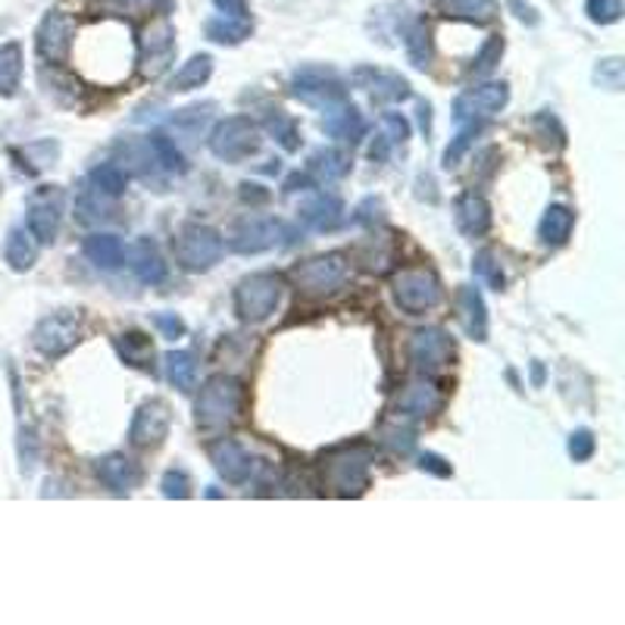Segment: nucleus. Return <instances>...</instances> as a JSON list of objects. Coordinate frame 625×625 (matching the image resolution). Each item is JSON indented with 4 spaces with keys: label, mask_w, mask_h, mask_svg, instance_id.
<instances>
[{
    "label": "nucleus",
    "mask_w": 625,
    "mask_h": 625,
    "mask_svg": "<svg viewBox=\"0 0 625 625\" xmlns=\"http://www.w3.org/2000/svg\"><path fill=\"white\" fill-rule=\"evenodd\" d=\"M244 397H248L244 385L234 375L216 372L200 385V394L195 401V426L200 431L229 429L244 410Z\"/></svg>",
    "instance_id": "nucleus-1"
},
{
    "label": "nucleus",
    "mask_w": 625,
    "mask_h": 625,
    "mask_svg": "<svg viewBox=\"0 0 625 625\" xmlns=\"http://www.w3.org/2000/svg\"><path fill=\"white\" fill-rule=\"evenodd\" d=\"M375 450L370 445H341L322 457V485L335 497H360L370 489V467Z\"/></svg>",
    "instance_id": "nucleus-2"
},
{
    "label": "nucleus",
    "mask_w": 625,
    "mask_h": 625,
    "mask_svg": "<svg viewBox=\"0 0 625 625\" xmlns=\"http://www.w3.org/2000/svg\"><path fill=\"white\" fill-rule=\"evenodd\" d=\"M292 95L300 103H307L312 110L329 113L335 107L348 103V85L344 78L335 73L332 66H300L292 76Z\"/></svg>",
    "instance_id": "nucleus-3"
},
{
    "label": "nucleus",
    "mask_w": 625,
    "mask_h": 625,
    "mask_svg": "<svg viewBox=\"0 0 625 625\" xmlns=\"http://www.w3.org/2000/svg\"><path fill=\"white\" fill-rule=\"evenodd\" d=\"M176 260L182 270L188 273H207L213 270L216 263L226 254V238L216 232L213 226H204V222H185L178 229L176 241Z\"/></svg>",
    "instance_id": "nucleus-4"
},
{
    "label": "nucleus",
    "mask_w": 625,
    "mask_h": 625,
    "mask_svg": "<svg viewBox=\"0 0 625 625\" xmlns=\"http://www.w3.org/2000/svg\"><path fill=\"white\" fill-rule=\"evenodd\" d=\"M294 229L288 222L275 219V216H244L238 219L229 232V248L234 254H263V251H273V248H285L294 244Z\"/></svg>",
    "instance_id": "nucleus-5"
},
{
    "label": "nucleus",
    "mask_w": 625,
    "mask_h": 625,
    "mask_svg": "<svg viewBox=\"0 0 625 625\" xmlns=\"http://www.w3.org/2000/svg\"><path fill=\"white\" fill-rule=\"evenodd\" d=\"M391 294L394 304L410 316H423V312L435 310L445 297L441 278L429 266H413V270H401L391 278Z\"/></svg>",
    "instance_id": "nucleus-6"
},
{
    "label": "nucleus",
    "mask_w": 625,
    "mask_h": 625,
    "mask_svg": "<svg viewBox=\"0 0 625 625\" xmlns=\"http://www.w3.org/2000/svg\"><path fill=\"white\" fill-rule=\"evenodd\" d=\"M282 275L275 273H254L238 282L234 288V312L241 322H266L278 304H282Z\"/></svg>",
    "instance_id": "nucleus-7"
},
{
    "label": "nucleus",
    "mask_w": 625,
    "mask_h": 625,
    "mask_svg": "<svg viewBox=\"0 0 625 625\" xmlns=\"http://www.w3.org/2000/svg\"><path fill=\"white\" fill-rule=\"evenodd\" d=\"M207 147L222 163H241L260 151V125L251 117H226L213 125Z\"/></svg>",
    "instance_id": "nucleus-8"
},
{
    "label": "nucleus",
    "mask_w": 625,
    "mask_h": 625,
    "mask_svg": "<svg viewBox=\"0 0 625 625\" xmlns=\"http://www.w3.org/2000/svg\"><path fill=\"white\" fill-rule=\"evenodd\" d=\"M348 273H351L348 256L335 251V254L312 256L307 263L294 266L292 278L300 294H307V297H329V294H335L348 282Z\"/></svg>",
    "instance_id": "nucleus-9"
},
{
    "label": "nucleus",
    "mask_w": 625,
    "mask_h": 625,
    "mask_svg": "<svg viewBox=\"0 0 625 625\" xmlns=\"http://www.w3.org/2000/svg\"><path fill=\"white\" fill-rule=\"evenodd\" d=\"M81 341V316L73 310H59L44 316L35 332H32V344L41 357L47 360H59L76 348Z\"/></svg>",
    "instance_id": "nucleus-10"
},
{
    "label": "nucleus",
    "mask_w": 625,
    "mask_h": 625,
    "mask_svg": "<svg viewBox=\"0 0 625 625\" xmlns=\"http://www.w3.org/2000/svg\"><path fill=\"white\" fill-rule=\"evenodd\" d=\"M173 59H176V32L163 17V20L151 22L144 29V35L138 39V69H141V76L154 81L173 66Z\"/></svg>",
    "instance_id": "nucleus-11"
},
{
    "label": "nucleus",
    "mask_w": 625,
    "mask_h": 625,
    "mask_svg": "<svg viewBox=\"0 0 625 625\" xmlns=\"http://www.w3.org/2000/svg\"><path fill=\"white\" fill-rule=\"evenodd\" d=\"M73 41H76V20L63 10L54 7L44 13V20L35 29V51L44 63H66L73 54Z\"/></svg>",
    "instance_id": "nucleus-12"
},
{
    "label": "nucleus",
    "mask_w": 625,
    "mask_h": 625,
    "mask_svg": "<svg viewBox=\"0 0 625 625\" xmlns=\"http://www.w3.org/2000/svg\"><path fill=\"white\" fill-rule=\"evenodd\" d=\"M407 353H410L413 370L423 372V375H438L445 372L453 363V341L445 329H416L410 335V344H407Z\"/></svg>",
    "instance_id": "nucleus-13"
},
{
    "label": "nucleus",
    "mask_w": 625,
    "mask_h": 625,
    "mask_svg": "<svg viewBox=\"0 0 625 625\" xmlns=\"http://www.w3.org/2000/svg\"><path fill=\"white\" fill-rule=\"evenodd\" d=\"M169 429H173V407L163 397H151L132 416L129 441H132V448L141 450L160 448L169 438Z\"/></svg>",
    "instance_id": "nucleus-14"
},
{
    "label": "nucleus",
    "mask_w": 625,
    "mask_h": 625,
    "mask_svg": "<svg viewBox=\"0 0 625 625\" xmlns=\"http://www.w3.org/2000/svg\"><path fill=\"white\" fill-rule=\"evenodd\" d=\"M509 103L507 81H485L479 88H469L460 98L453 100V119L457 122H485L497 117Z\"/></svg>",
    "instance_id": "nucleus-15"
},
{
    "label": "nucleus",
    "mask_w": 625,
    "mask_h": 625,
    "mask_svg": "<svg viewBox=\"0 0 625 625\" xmlns=\"http://www.w3.org/2000/svg\"><path fill=\"white\" fill-rule=\"evenodd\" d=\"M59 222H63V191L59 188H39L29 197L25 207V229L39 244H54L59 234Z\"/></svg>",
    "instance_id": "nucleus-16"
},
{
    "label": "nucleus",
    "mask_w": 625,
    "mask_h": 625,
    "mask_svg": "<svg viewBox=\"0 0 625 625\" xmlns=\"http://www.w3.org/2000/svg\"><path fill=\"white\" fill-rule=\"evenodd\" d=\"M441 410H445V391L438 388L435 382H429V379L407 385L394 397V407H391V413L397 416V423L431 419V416H438Z\"/></svg>",
    "instance_id": "nucleus-17"
},
{
    "label": "nucleus",
    "mask_w": 625,
    "mask_h": 625,
    "mask_svg": "<svg viewBox=\"0 0 625 625\" xmlns=\"http://www.w3.org/2000/svg\"><path fill=\"white\" fill-rule=\"evenodd\" d=\"M351 85L366 91L375 103H397L413 95L410 81L391 69H375V66H357L351 73Z\"/></svg>",
    "instance_id": "nucleus-18"
},
{
    "label": "nucleus",
    "mask_w": 625,
    "mask_h": 625,
    "mask_svg": "<svg viewBox=\"0 0 625 625\" xmlns=\"http://www.w3.org/2000/svg\"><path fill=\"white\" fill-rule=\"evenodd\" d=\"M210 463L213 469L219 472V479L222 482H229V485H244V482H251V475H254V457L248 453L244 445H238L234 438H219L210 445Z\"/></svg>",
    "instance_id": "nucleus-19"
},
{
    "label": "nucleus",
    "mask_w": 625,
    "mask_h": 625,
    "mask_svg": "<svg viewBox=\"0 0 625 625\" xmlns=\"http://www.w3.org/2000/svg\"><path fill=\"white\" fill-rule=\"evenodd\" d=\"M95 469H98L100 482L110 491H117V494L135 491L141 485V479H144L141 467H138L132 457H125V453H107V457H100Z\"/></svg>",
    "instance_id": "nucleus-20"
},
{
    "label": "nucleus",
    "mask_w": 625,
    "mask_h": 625,
    "mask_svg": "<svg viewBox=\"0 0 625 625\" xmlns=\"http://www.w3.org/2000/svg\"><path fill=\"white\" fill-rule=\"evenodd\" d=\"M457 316H460V326L472 341H489V307H485V297L479 288L463 285L457 292Z\"/></svg>",
    "instance_id": "nucleus-21"
},
{
    "label": "nucleus",
    "mask_w": 625,
    "mask_h": 625,
    "mask_svg": "<svg viewBox=\"0 0 625 625\" xmlns=\"http://www.w3.org/2000/svg\"><path fill=\"white\" fill-rule=\"evenodd\" d=\"M453 219L467 238H482L491 229V204L475 191H463L453 204Z\"/></svg>",
    "instance_id": "nucleus-22"
},
{
    "label": "nucleus",
    "mask_w": 625,
    "mask_h": 625,
    "mask_svg": "<svg viewBox=\"0 0 625 625\" xmlns=\"http://www.w3.org/2000/svg\"><path fill=\"white\" fill-rule=\"evenodd\" d=\"M300 222H307L316 232H335L344 219V204L335 195H312L300 204Z\"/></svg>",
    "instance_id": "nucleus-23"
},
{
    "label": "nucleus",
    "mask_w": 625,
    "mask_h": 625,
    "mask_svg": "<svg viewBox=\"0 0 625 625\" xmlns=\"http://www.w3.org/2000/svg\"><path fill=\"white\" fill-rule=\"evenodd\" d=\"M125 256L132 260L129 266L135 270L138 282H144V285H163L166 282V263H163V256L156 251V244L151 238H138V244L132 251H125Z\"/></svg>",
    "instance_id": "nucleus-24"
},
{
    "label": "nucleus",
    "mask_w": 625,
    "mask_h": 625,
    "mask_svg": "<svg viewBox=\"0 0 625 625\" xmlns=\"http://www.w3.org/2000/svg\"><path fill=\"white\" fill-rule=\"evenodd\" d=\"M431 3H435V10H438L441 17L475 22V25H489V22L497 20V13H501V3H497V0H431Z\"/></svg>",
    "instance_id": "nucleus-25"
},
{
    "label": "nucleus",
    "mask_w": 625,
    "mask_h": 625,
    "mask_svg": "<svg viewBox=\"0 0 625 625\" xmlns=\"http://www.w3.org/2000/svg\"><path fill=\"white\" fill-rule=\"evenodd\" d=\"M322 132L329 138H338V141H351L357 144L360 138L366 135V119L363 113L353 107V103H341V107H335L326 113L322 119Z\"/></svg>",
    "instance_id": "nucleus-26"
},
{
    "label": "nucleus",
    "mask_w": 625,
    "mask_h": 625,
    "mask_svg": "<svg viewBox=\"0 0 625 625\" xmlns=\"http://www.w3.org/2000/svg\"><path fill=\"white\" fill-rule=\"evenodd\" d=\"M81 251L85 256L98 266V270H119L122 263H125V244L119 241L117 234L110 232H98V234H88L85 238V244H81Z\"/></svg>",
    "instance_id": "nucleus-27"
},
{
    "label": "nucleus",
    "mask_w": 625,
    "mask_h": 625,
    "mask_svg": "<svg viewBox=\"0 0 625 625\" xmlns=\"http://www.w3.org/2000/svg\"><path fill=\"white\" fill-rule=\"evenodd\" d=\"M113 213V197H107L100 188H95L88 178L78 185L76 195V219L81 226H98Z\"/></svg>",
    "instance_id": "nucleus-28"
},
{
    "label": "nucleus",
    "mask_w": 625,
    "mask_h": 625,
    "mask_svg": "<svg viewBox=\"0 0 625 625\" xmlns=\"http://www.w3.org/2000/svg\"><path fill=\"white\" fill-rule=\"evenodd\" d=\"M3 260L10 263L13 273H29L35 266V260H39V241L22 226L10 229L7 232V244H3Z\"/></svg>",
    "instance_id": "nucleus-29"
},
{
    "label": "nucleus",
    "mask_w": 625,
    "mask_h": 625,
    "mask_svg": "<svg viewBox=\"0 0 625 625\" xmlns=\"http://www.w3.org/2000/svg\"><path fill=\"white\" fill-rule=\"evenodd\" d=\"M572 226H575V213L563 204H550L538 222V238L545 248H563L572 234Z\"/></svg>",
    "instance_id": "nucleus-30"
},
{
    "label": "nucleus",
    "mask_w": 625,
    "mask_h": 625,
    "mask_svg": "<svg viewBox=\"0 0 625 625\" xmlns=\"http://www.w3.org/2000/svg\"><path fill=\"white\" fill-rule=\"evenodd\" d=\"M404 51H407V59H410L413 69L426 73L431 66V57H435V47H431V29L426 20H413L404 25Z\"/></svg>",
    "instance_id": "nucleus-31"
},
{
    "label": "nucleus",
    "mask_w": 625,
    "mask_h": 625,
    "mask_svg": "<svg viewBox=\"0 0 625 625\" xmlns=\"http://www.w3.org/2000/svg\"><path fill=\"white\" fill-rule=\"evenodd\" d=\"M307 173L316 182H338V178H344L351 173V154L341 151V147H319V151L310 154Z\"/></svg>",
    "instance_id": "nucleus-32"
},
{
    "label": "nucleus",
    "mask_w": 625,
    "mask_h": 625,
    "mask_svg": "<svg viewBox=\"0 0 625 625\" xmlns=\"http://www.w3.org/2000/svg\"><path fill=\"white\" fill-rule=\"evenodd\" d=\"M204 32H207V39L216 41V44H241V41H248L254 35V20H232V17H210V20L204 22Z\"/></svg>",
    "instance_id": "nucleus-33"
},
{
    "label": "nucleus",
    "mask_w": 625,
    "mask_h": 625,
    "mask_svg": "<svg viewBox=\"0 0 625 625\" xmlns=\"http://www.w3.org/2000/svg\"><path fill=\"white\" fill-rule=\"evenodd\" d=\"M22 81V44L7 41L0 44V98H13Z\"/></svg>",
    "instance_id": "nucleus-34"
},
{
    "label": "nucleus",
    "mask_w": 625,
    "mask_h": 625,
    "mask_svg": "<svg viewBox=\"0 0 625 625\" xmlns=\"http://www.w3.org/2000/svg\"><path fill=\"white\" fill-rule=\"evenodd\" d=\"M213 76V57L210 54H195L188 63H182L176 76L169 78V91H195L207 85Z\"/></svg>",
    "instance_id": "nucleus-35"
},
{
    "label": "nucleus",
    "mask_w": 625,
    "mask_h": 625,
    "mask_svg": "<svg viewBox=\"0 0 625 625\" xmlns=\"http://www.w3.org/2000/svg\"><path fill=\"white\" fill-rule=\"evenodd\" d=\"M117 351L122 357V363H129V366H135V370H151L154 363V344H151V338L141 332H125L117 338Z\"/></svg>",
    "instance_id": "nucleus-36"
},
{
    "label": "nucleus",
    "mask_w": 625,
    "mask_h": 625,
    "mask_svg": "<svg viewBox=\"0 0 625 625\" xmlns=\"http://www.w3.org/2000/svg\"><path fill=\"white\" fill-rule=\"evenodd\" d=\"M166 379L173 382V388L182 394H191L197 388V363L191 351H169L166 353Z\"/></svg>",
    "instance_id": "nucleus-37"
},
{
    "label": "nucleus",
    "mask_w": 625,
    "mask_h": 625,
    "mask_svg": "<svg viewBox=\"0 0 625 625\" xmlns=\"http://www.w3.org/2000/svg\"><path fill=\"white\" fill-rule=\"evenodd\" d=\"M266 132L275 138V144L285 151V154H294V151H300V129H297V122L294 117H288L285 110H270L266 113Z\"/></svg>",
    "instance_id": "nucleus-38"
},
{
    "label": "nucleus",
    "mask_w": 625,
    "mask_h": 625,
    "mask_svg": "<svg viewBox=\"0 0 625 625\" xmlns=\"http://www.w3.org/2000/svg\"><path fill=\"white\" fill-rule=\"evenodd\" d=\"M147 147H151V154L154 160L166 169V173H173V176H182L185 169H188V163H185V156L182 151L176 147V141L169 135H163V132H154V135H147Z\"/></svg>",
    "instance_id": "nucleus-39"
},
{
    "label": "nucleus",
    "mask_w": 625,
    "mask_h": 625,
    "mask_svg": "<svg viewBox=\"0 0 625 625\" xmlns=\"http://www.w3.org/2000/svg\"><path fill=\"white\" fill-rule=\"evenodd\" d=\"M88 182H91L95 188H100L107 197L117 200V197L125 195V188H129V173H125L119 163H100V166L91 169Z\"/></svg>",
    "instance_id": "nucleus-40"
},
{
    "label": "nucleus",
    "mask_w": 625,
    "mask_h": 625,
    "mask_svg": "<svg viewBox=\"0 0 625 625\" xmlns=\"http://www.w3.org/2000/svg\"><path fill=\"white\" fill-rule=\"evenodd\" d=\"M472 273L479 275L494 292H504V285H507L504 266H501V260L494 256V251H479V254L472 256Z\"/></svg>",
    "instance_id": "nucleus-41"
},
{
    "label": "nucleus",
    "mask_w": 625,
    "mask_h": 625,
    "mask_svg": "<svg viewBox=\"0 0 625 625\" xmlns=\"http://www.w3.org/2000/svg\"><path fill=\"white\" fill-rule=\"evenodd\" d=\"M482 132V122H460V132H457V138L448 144V151H445V169H453L460 160H463V154H467L469 147H472V141H475V135Z\"/></svg>",
    "instance_id": "nucleus-42"
},
{
    "label": "nucleus",
    "mask_w": 625,
    "mask_h": 625,
    "mask_svg": "<svg viewBox=\"0 0 625 625\" xmlns=\"http://www.w3.org/2000/svg\"><path fill=\"white\" fill-rule=\"evenodd\" d=\"M594 85H597V88H606V91H623L625 85L623 57L597 59V66H594Z\"/></svg>",
    "instance_id": "nucleus-43"
},
{
    "label": "nucleus",
    "mask_w": 625,
    "mask_h": 625,
    "mask_svg": "<svg viewBox=\"0 0 625 625\" xmlns=\"http://www.w3.org/2000/svg\"><path fill=\"white\" fill-rule=\"evenodd\" d=\"M585 13L594 25H613L623 20L625 7L623 0H585Z\"/></svg>",
    "instance_id": "nucleus-44"
},
{
    "label": "nucleus",
    "mask_w": 625,
    "mask_h": 625,
    "mask_svg": "<svg viewBox=\"0 0 625 625\" xmlns=\"http://www.w3.org/2000/svg\"><path fill=\"white\" fill-rule=\"evenodd\" d=\"M160 491H163V497H169V501L191 497V479H188V472H185V469H166L163 479H160Z\"/></svg>",
    "instance_id": "nucleus-45"
},
{
    "label": "nucleus",
    "mask_w": 625,
    "mask_h": 625,
    "mask_svg": "<svg viewBox=\"0 0 625 625\" xmlns=\"http://www.w3.org/2000/svg\"><path fill=\"white\" fill-rule=\"evenodd\" d=\"M501 57H504V39H501V35H491V39L482 44L475 63H472V76H489L491 69L501 63Z\"/></svg>",
    "instance_id": "nucleus-46"
},
{
    "label": "nucleus",
    "mask_w": 625,
    "mask_h": 625,
    "mask_svg": "<svg viewBox=\"0 0 625 625\" xmlns=\"http://www.w3.org/2000/svg\"><path fill=\"white\" fill-rule=\"evenodd\" d=\"M35 463H39V438H35V429L22 426V429H20V469H22V475H32V472H35Z\"/></svg>",
    "instance_id": "nucleus-47"
},
{
    "label": "nucleus",
    "mask_w": 625,
    "mask_h": 625,
    "mask_svg": "<svg viewBox=\"0 0 625 625\" xmlns=\"http://www.w3.org/2000/svg\"><path fill=\"white\" fill-rule=\"evenodd\" d=\"M594 450H597V441H594V431L591 429H575L569 435V457H572L575 463L591 460Z\"/></svg>",
    "instance_id": "nucleus-48"
},
{
    "label": "nucleus",
    "mask_w": 625,
    "mask_h": 625,
    "mask_svg": "<svg viewBox=\"0 0 625 625\" xmlns=\"http://www.w3.org/2000/svg\"><path fill=\"white\" fill-rule=\"evenodd\" d=\"M531 125H535V132L545 138L547 144H550V135H553V141H557V147L563 151L567 147V132H563V125H560V119L550 117V113H538V117L531 119Z\"/></svg>",
    "instance_id": "nucleus-49"
},
{
    "label": "nucleus",
    "mask_w": 625,
    "mask_h": 625,
    "mask_svg": "<svg viewBox=\"0 0 625 625\" xmlns=\"http://www.w3.org/2000/svg\"><path fill=\"white\" fill-rule=\"evenodd\" d=\"M382 438H385V445L391 450H397V453H410L413 445H416V431L407 429V426H385L382 429Z\"/></svg>",
    "instance_id": "nucleus-50"
},
{
    "label": "nucleus",
    "mask_w": 625,
    "mask_h": 625,
    "mask_svg": "<svg viewBox=\"0 0 625 625\" xmlns=\"http://www.w3.org/2000/svg\"><path fill=\"white\" fill-rule=\"evenodd\" d=\"M382 125H385V138H388L391 144H407L410 141V122L401 117V113H385Z\"/></svg>",
    "instance_id": "nucleus-51"
},
{
    "label": "nucleus",
    "mask_w": 625,
    "mask_h": 625,
    "mask_svg": "<svg viewBox=\"0 0 625 625\" xmlns=\"http://www.w3.org/2000/svg\"><path fill=\"white\" fill-rule=\"evenodd\" d=\"M154 326L160 329V335L169 338V341H176V338L188 332V329H185V319L176 316V312H154Z\"/></svg>",
    "instance_id": "nucleus-52"
},
{
    "label": "nucleus",
    "mask_w": 625,
    "mask_h": 625,
    "mask_svg": "<svg viewBox=\"0 0 625 625\" xmlns=\"http://www.w3.org/2000/svg\"><path fill=\"white\" fill-rule=\"evenodd\" d=\"M419 469H423V472H431V475H438V479L453 475V467H450L445 457H438V453H423V457H419Z\"/></svg>",
    "instance_id": "nucleus-53"
},
{
    "label": "nucleus",
    "mask_w": 625,
    "mask_h": 625,
    "mask_svg": "<svg viewBox=\"0 0 625 625\" xmlns=\"http://www.w3.org/2000/svg\"><path fill=\"white\" fill-rule=\"evenodd\" d=\"M216 10L232 20H251V3L248 0H213Z\"/></svg>",
    "instance_id": "nucleus-54"
},
{
    "label": "nucleus",
    "mask_w": 625,
    "mask_h": 625,
    "mask_svg": "<svg viewBox=\"0 0 625 625\" xmlns=\"http://www.w3.org/2000/svg\"><path fill=\"white\" fill-rule=\"evenodd\" d=\"M507 7H509V13L516 17L519 22H526V25H538L541 22V17H538V10L531 7V3H526V0H507Z\"/></svg>",
    "instance_id": "nucleus-55"
},
{
    "label": "nucleus",
    "mask_w": 625,
    "mask_h": 625,
    "mask_svg": "<svg viewBox=\"0 0 625 625\" xmlns=\"http://www.w3.org/2000/svg\"><path fill=\"white\" fill-rule=\"evenodd\" d=\"M391 147H394V144H391L388 138H385V132H382V135H375V141H372L370 156L375 160V163H385V160H388Z\"/></svg>",
    "instance_id": "nucleus-56"
},
{
    "label": "nucleus",
    "mask_w": 625,
    "mask_h": 625,
    "mask_svg": "<svg viewBox=\"0 0 625 625\" xmlns=\"http://www.w3.org/2000/svg\"><path fill=\"white\" fill-rule=\"evenodd\" d=\"M241 200H244V204H263V200H270V191H260V185L244 182V185H241Z\"/></svg>",
    "instance_id": "nucleus-57"
},
{
    "label": "nucleus",
    "mask_w": 625,
    "mask_h": 625,
    "mask_svg": "<svg viewBox=\"0 0 625 625\" xmlns=\"http://www.w3.org/2000/svg\"><path fill=\"white\" fill-rule=\"evenodd\" d=\"M310 185H312L310 173H294V176H288V182H285V191H307Z\"/></svg>",
    "instance_id": "nucleus-58"
},
{
    "label": "nucleus",
    "mask_w": 625,
    "mask_h": 625,
    "mask_svg": "<svg viewBox=\"0 0 625 625\" xmlns=\"http://www.w3.org/2000/svg\"><path fill=\"white\" fill-rule=\"evenodd\" d=\"M416 113H419V129H423V132L429 135V132H431V103H429V100H419Z\"/></svg>",
    "instance_id": "nucleus-59"
},
{
    "label": "nucleus",
    "mask_w": 625,
    "mask_h": 625,
    "mask_svg": "<svg viewBox=\"0 0 625 625\" xmlns=\"http://www.w3.org/2000/svg\"><path fill=\"white\" fill-rule=\"evenodd\" d=\"M531 382H535V385H545V366H541V363H531Z\"/></svg>",
    "instance_id": "nucleus-60"
},
{
    "label": "nucleus",
    "mask_w": 625,
    "mask_h": 625,
    "mask_svg": "<svg viewBox=\"0 0 625 625\" xmlns=\"http://www.w3.org/2000/svg\"><path fill=\"white\" fill-rule=\"evenodd\" d=\"M138 3H147V7L154 3V7H160V10H163V17H166V13L173 10V0H138Z\"/></svg>",
    "instance_id": "nucleus-61"
}]
</instances>
